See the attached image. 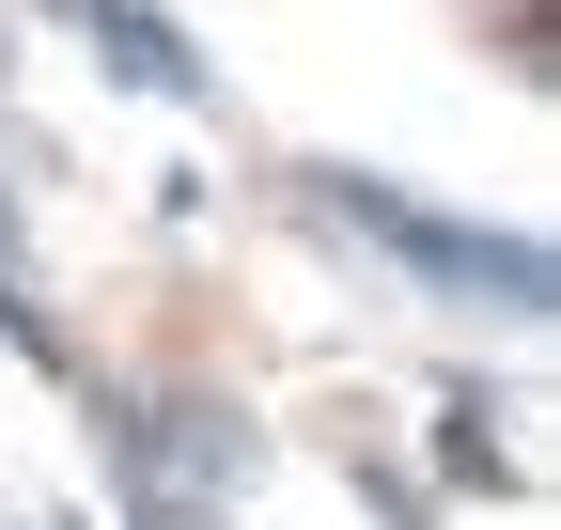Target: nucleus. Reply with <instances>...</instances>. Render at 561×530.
Instances as JSON below:
<instances>
[{"mask_svg": "<svg viewBox=\"0 0 561 530\" xmlns=\"http://www.w3.org/2000/svg\"><path fill=\"white\" fill-rule=\"evenodd\" d=\"M0 327H16V344H47V297H32V265H16V234H0Z\"/></svg>", "mask_w": 561, "mask_h": 530, "instance_id": "nucleus-2", "label": "nucleus"}, {"mask_svg": "<svg viewBox=\"0 0 561 530\" xmlns=\"http://www.w3.org/2000/svg\"><path fill=\"white\" fill-rule=\"evenodd\" d=\"M328 204L359 219L375 250H405V265H437V281H483V297H515V312L546 297V265H530V250H483V234H453V219H421V204H390V187H328Z\"/></svg>", "mask_w": 561, "mask_h": 530, "instance_id": "nucleus-1", "label": "nucleus"}]
</instances>
